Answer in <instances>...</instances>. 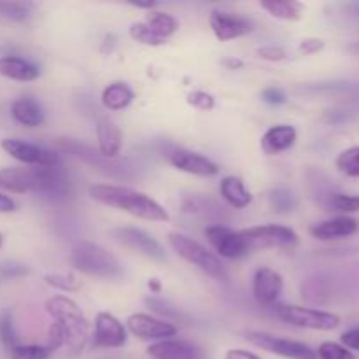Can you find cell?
<instances>
[{
    "instance_id": "cell-1",
    "label": "cell",
    "mask_w": 359,
    "mask_h": 359,
    "mask_svg": "<svg viewBox=\"0 0 359 359\" xmlns=\"http://www.w3.org/2000/svg\"><path fill=\"white\" fill-rule=\"evenodd\" d=\"M0 188L13 193H41L49 198H63L69 193V181L60 165L34 168H4Z\"/></svg>"
},
{
    "instance_id": "cell-2",
    "label": "cell",
    "mask_w": 359,
    "mask_h": 359,
    "mask_svg": "<svg viewBox=\"0 0 359 359\" xmlns=\"http://www.w3.org/2000/svg\"><path fill=\"white\" fill-rule=\"evenodd\" d=\"M90 196L95 202L111 209L123 210L126 214L154 223H167L170 219L167 210L149 195L126 186L95 184L90 188Z\"/></svg>"
},
{
    "instance_id": "cell-3",
    "label": "cell",
    "mask_w": 359,
    "mask_h": 359,
    "mask_svg": "<svg viewBox=\"0 0 359 359\" xmlns=\"http://www.w3.org/2000/svg\"><path fill=\"white\" fill-rule=\"evenodd\" d=\"M46 312L53 318L55 325L63 333V347L72 353H81L86 347L90 337V326L79 305L69 297H51L46 300Z\"/></svg>"
},
{
    "instance_id": "cell-4",
    "label": "cell",
    "mask_w": 359,
    "mask_h": 359,
    "mask_svg": "<svg viewBox=\"0 0 359 359\" xmlns=\"http://www.w3.org/2000/svg\"><path fill=\"white\" fill-rule=\"evenodd\" d=\"M74 269L88 277L104 280H116L123 277V265L119 259L102 245L83 241L72 249L70 255Z\"/></svg>"
},
{
    "instance_id": "cell-5",
    "label": "cell",
    "mask_w": 359,
    "mask_h": 359,
    "mask_svg": "<svg viewBox=\"0 0 359 359\" xmlns=\"http://www.w3.org/2000/svg\"><path fill=\"white\" fill-rule=\"evenodd\" d=\"M168 244L182 259L198 266L207 276L214 277V279H226V269L221 263V259L214 252H210L209 249L203 248L202 244L189 238L188 235L170 231L168 233Z\"/></svg>"
},
{
    "instance_id": "cell-6",
    "label": "cell",
    "mask_w": 359,
    "mask_h": 359,
    "mask_svg": "<svg viewBox=\"0 0 359 359\" xmlns=\"http://www.w3.org/2000/svg\"><path fill=\"white\" fill-rule=\"evenodd\" d=\"M248 251H263V249H284L293 251L300 244V237L294 230L280 224H263L241 230Z\"/></svg>"
},
{
    "instance_id": "cell-7",
    "label": "cell",
    "mask_w": 359,
    "mask_h": 359,
    "mask_svg": "<svg viewBox=\"0 0 359 359\" xmlns=\"http://www.w3.org/2000/svg\"><path fill=\"white\" fill-rule=\"evenodd\" d=\"M56 147L65 153L72 154V156L79 158L84 163L91 165V167L97 168L98 172L105 175H111L116 179H132L133 177V167H130V163L126 160H109V158L102 156L98 151H95L93 147L86 146V144H81L74 139H58L56 140Z\"/></svg>"
},
{
    "instance_id": "cell-8",
    "label": "cell",
    "mask_w": 359,
    "mask_h": 359,
    "mask_svg": "<svg viewBox=\"0 0 359 359\" xmlns=\"http://www.w3.org/2000/svg\"><path fill=\"white\" fill-rule=\"evenodd\" d=\"M277 316L287 325H293L297 328L316 330V332H332L340 325V318L337 314L318 311V309L300 307V305H279Z\"/></svg>"
},
{
    "instance_id": "cell-9",
    "label": "cell",
    "mask_w": 359,
    "mask_h": 359,
    "mask_svg": "<svg viewBox=\"0 0 359 359\" xmlns=\"http://www.w3.org/2000/svg\"><path fill=\"white\" fill-rule=\"evenodd\" d=\"M245 340L252 346L259 347L263 351L277 354V356L290 358V359H318V354L305 344L297 342V340L280 339V337L270 335L263 332H248Z\"/></svg>"
},
{
    "instance_id": "cell-10",
    "label": "cell",
    "mask_w": 359,
    "mask_h": 359,
    "mask_svg": "<svg viewBox=\"0 0 359 359\" xmlns=\"http://www.w3.org/2000/svg\"><path fill=\"white\" fill-rule=\"evenodd\" d=\"M111 235L112 238H114L116 242H119L121 245L139 252V255L146 256V258L154 259V262H163V259L167 258L163 245H161L153 235L146 233V231L140 230V228H116V230L111 231Z\"/></svg>"
},
{
    "instance_id": "cell-11",
    "label": "cell",
    "mask_w": 359,
    "mask_h": 359,
    "mask_svg": "<svg viewBox=\"0 0 359 359\" xmlns=\"http://www.w3.org/2000/svg\"><path fill=\"white\" fill-rule=\"evenodd\" d=\"M2 149L9 156L18 160L20 163L30 165V167H55L60 165V158L55 151L46 149L37 144L25 142L20 139H4Z\"/></svg>"
},
{
    "instance_id": "cell-12",
    "label": "cell",
    "mask_w": 359,
    "mask_h": 359,
    "mask_svg": "<svg viewBox=\"0 0 359 359\" xmlns=\"http://www.w3.org/2000/svg\"><path fill=\"white\" fill-rule=\"evenodd\" d=\"M205 237L221 258L238 259L249 252L241 231L231 230L226 224H210L205 228Z\"/></svg>"
},
{
    "instance_id": "cell-13",
    "label": "cell",
    "mask_w": 359,
    "mask_h": 359,
    "mask_svg": "<svg viewBox=\"0 0 359 359\" xmlns=\"http://www.w3.org/2000/svg\"><path fill=\"white\" fill-rule=\"evenodd\" d=\"M126 328L137 339L154 340V342L168 340L177 333V326L149 314H132L126 319Z\"/></svg>"
},
{
    "instance_id": "cell-14",
    "label": "cell",
    "mask_w": 359,
    "mask_h": 359,
    "mask_svg": "<svg viewBox=\"0 0 359 359\" xmlns=\"http://www.w3.org/2000/svg\"><path fill=\"white\" fill-rule=\"evenodd\" d=\"M93 342L97 347L118 349L126 342V328L118 318L109 312H100L95 318Z\"/></svg>"
},
{
    "instance_id": "cell-15",
    "label": "cell",
    "mask_w": 359,
    "mask_h": 359,
    "mask_svg": "<svg viewBox=\"0 0 359 359\" xmlns=\"http://www.w3.org/2000/svg\"><path fill=\"white\" fill-rule=\"evenodd\" d=\"M209 21H210V28H212L214 35H216L217 41L221 42L244 37V35L251 34L252 32L251 21L233 13L212 11V13H210Z\"/></svg>"
},
{
    "instance_id": "cell-16",
    "label": "cell",
    "mask_w": 359,
    "mask_h": 359,
    "mask_svg": "<svg viewBox=\"0 0 359 359\" xmlns=\"http://www.w3.org/2000/svg\"><path fill=\"white\" fill-rule=\"evenodd\" d=\"M284 280L283 276L269 266H262L255 272L252 277V294L256 302L262 305L276 304L277 298L283 294Z\"/></svg>"
},
{
    "instance_id": "cell-17",
    "label": "cell",
    "mask_w": 359,
    "mask_h": 359,
    "mask_svg": "<svg viewBox=\"0 0 359 359\" xmlns=\"http://www.w3.org/2000/svg\"><path fill=\"white\" fill-rule=\"evenodd\" d=\"M168 161L177 170L191 175H198V177H212V175L219 172V168H217V165L212 160L195 153V151L175 149L168 156Z\"/></svg>"
},
{
    "instance_id": "cell-18",
    "label": "cell",
    "mask_w": 359,
    "mask_h": 359,
    "mask_svg": "<svg viewBox=\"0 0 359 359\" xmlns=\"http://www.w3.org/2000/svg\"><path fill=\"white\" fill-rule=\"evenodd\" d=\"M182 212L189 216L200 217L203 221H210L212 224H223L221 221L226 219V210L216 200L205 195H189L184 196L181 202Z\"/></svg>"
},
{
    "instance_id": "cell-19",
    "label": "cell",
    "mask_w": 359,
    "mask_h": 359,
    "mask_svg": "<svg viewBox=\"0 0 359 359\" xmlns=\"http://www.w3.org/2000/svg\"><path fill=\"white\" fill-rule=\"evenodd\" d=\"M147 354L153 359H203V351L188 340H161L147 347Z\"/></svg>"
},
{
    "instance_id": "cell-20",
    "label": "cell",
    "mask_w": 359,
    "mask_h": 359,
    "mask_svg": "<svg viewBox=\"0 0 359 359\" xmlns=\"http://www.w3.org/2000/svg\"><path fill=\"white\" fill-rule=\"evenodd\" d=\"M358 231V221L349 216L332 217L321 221L311 228V235L318 241H337V238L351 237Z\"/></svg>"
},
{
    "instance_id": "cell-21",
    "label": "cell",
    "mask_w": 359,
    "mask_h": 359,
    "mask_svg": "<svg viewBox=\"0 0 359 359\" xmlns=\"http://www.w3.org/2000/svg\"><path fill=\"white\" fill-rule=\"evenodd\" d=\"M298 132L294 126L291 125H276L272 128L266 130L262 137V149L269 156H276V154L284 153L290 147L294 146L297 142Z\"/></svg>"
},
{
    "instance_id": "cell-22",
    "label": "cell",
    "mask_w": 359,
    "mask_h": 359,
    "mask_svg": "<svg viewBox=\"0 0 359 359\" xmlns=\"http://www.w3.org/2000/svg\"><path fill=\"white\" fill-rule=\"evenodd\" d=\"M97 140H98V153L109 160H116L121 153L123 146V132L116 123L109 119H100L97 125Z\"/></svg>"
},
{
    "instance_id": "cell-23",
    "label": "cell",
    "mask_w": 359,
    "mask_h": 359,
    "mask_svg": "<svg viewBox=\"0 0 359 359\" xmlns=\"http://www.w3.org/2000/svg\"><path fill=\"white\" fill-rule=\"evenodd\" d=\"M0 76L20 81V83H28V81L37 79L41 76V70L37 65L20 58V56H2L0 58Z\"/></svg>"
},
{
    "instance_id": "cell-24",
    "label": "cell",
    "mask_w": 359,
    "mask_h": 359,
    "mask_svg": "<svg viewBox=\"0 0 359 359\" xmlns=\"http://www.w3.org/2000/svg\"><path fill=\"white\" fill-rule=\"evenodd\" d=\"M11 114L16 119L20 125L27 126V128H37L44 123V111L39 105V102H35L34 98L23 97L18 98L13 105H11Z\"/></svg>"
},
{
    "instance_id": "cell-25",
    "label": "cell",
    "mask_w": 359,
    "mask_h": 359,
    "mask_svg": "<svg viewBox=\"0 0 359 359\" xmlns=\"http://www.w3.org/2000/svg\"><path fill=\"white\" fill-rule=\"evenodd\" d=\"M219 193L224 202L233 209H245L252 202V195L245 189L244 181L235 175H228L221 181Z\"/></svg>"
},
{
    "instance_id": "cell-26",
    "label": "cell",
    "mask_w": 359,
    "mask_h": 359,
    "mask_svg": "<svg viewBox=\"0 0 359 359\" xmlns=\"http://www.w3.org/2000/svg\"><path fill=\"white\" fill-rule=\"evenodd\" d=\"M135 95L126 83H112L102 91V104L109 111H123L133 102Z\"/></svg>"
},
{
    "instance_id": "cell-27",
    "label": "cell",
    "mask_w": 359,
    "mask_h": 359,
    "mask_svg": "<svg viewBox=\"0 0 359 359\" xmlns=\"http://www.w3.org/2000/svg\"><path fill=\"white\" fill-rule=\"evenodd\" d=\"M262 7L277 20L284 21H297L302 18L304 4L294 2V0H270V2H262Z\"/></svg>"
},
{
    "instance_id": "cell-28",
    "label": "cell",
    "mask_w": 359,
    "mask_h": 359,
    "mask_svg": "<svg viewBox=\"0 0 359 359\" xmlns=\"http://www.w3.org/2000/svg\"><path fill=\"white\" fill-rule=\"evenodd\" d=\"M144 23H146L158 37L163 39V41L179 30V21L175 20L172 14L160 13V11H151Z\"/></svg>"
},
{
    "instance_id": "cell-29",
    "label": "cell",
    "mask_w": 359,
    "mask_h": 359,
    "mask_svg": "<svg viewBox=\"0 0 359 359\" xmlns=\"http://www.w3.org/2000/svg\"><path fill=\"white\" fill-rule=\"evenodd\" d=\"M269 202H270V209H272L276 214L293 212L298 205V200L297 196H294V193L286 188L272 189L269 195Z\"/></svg>"
},
{
    "instance_id": "cell-30",
    "label": "cell",
    "mask_w": 359,
    "mask_h": 359,
    "mask_svg": "<svg viewBox=\"0 0 359 359\" xmlns=\"http://www.w3.org/2000/svg\"><path fill=\"white\" fill-rule=\"evenodd\" d=\"M32 11H34V4L30 2H9V0L0 2V18L4 20L20 23L32 16Z\"/></svg>"
},
{
    "instance_id": "cell-31",
    "label": "cell",
    "mask_w": 359,
    "mask_h": 359,
    "mask_svg": "<svg viewBox=\"0 0 359 359\" xmlns=\"http://www.w3.org/2000/svg\"><path fill=\"white\" fill-rule=\"evenodd\" d=\"M0 344L6 347L7 351H13L14 347L20 346L18 344V332L14 326L13 312L4 311L0 314Z\"/></svg>"
},
{
    "instance_id": "cell-32",
    "label": "cell",
    "mask_w": 359,
    "mask_h": 359,
    "mask_svg": "<svg viewBox=\"0 0 359 359\" xmlns=\"http://www.w3.org/2000/svg\"><path fill=\"white\" fill-rule=\"evenodd\" d=\"M326 207L342 214L359 212V196L346 195V193H333L326 198Z\"/></svg>"
},
{
    "instance_id": "cell-33",
    "label": "cell",
    "mask_w": 359,
    "mask_h": 359,
    "mask_svg": "<svg viewBox=\"0 0 359 359\" xmlns=\"http://www.w3.org/2000/svg\"><path fill=\"white\" fill-rule=\"evenodd\" d=\"M44 280L48 286L55 287V290L63 291V293H76L81 290V284L72 273H63V272H55V273H46Z\"/></svg>"
},
{
    "instance_id": "cell-34",
    "label": "cell",
    "mask_w": 359,
    "mask_h": 359,
    "mask_svg": "<svg viewBox=\"0 0 359 359\" xmlns=\"http://www.w3.org/2000/svg\"><path fill=\"white\" fill-rule=\"evenodd\" d=\"M337 168L347 177H359V146L342 151L337 158Z\"/></svg>"
},
{
    "instance_id": "cell-35",
    "label": "cell",
    "mask_w": 359,
    "mask_h": 359,
    "mask_svg": "<svg viewBox=\"0 0 359 359\" xmlns=\"http://www.w3.org/2000/svg\"><path fill=\"white\" fill-rule=\"evenodd\" d=\"M130 37H132L133 41L140 42V44L153 46V48L165 44L163 39L158 37V35L154 34L146 23H144V21H137V23L130 25Z\"/></svg>"
},
{
    "instance_id": "cell-36",
    "label": "cell",
    "mask_w": 359,
    "mask_h": 359,
    "mask_svg": "<svg viewBox=\"0 0 359 359\" xmlns=\"http://www.w3.org/2000/svg\"><path fill=\"white\" fill-rule=\"evenodd\" d=\"M144 304H146L147 307L154 312V314L161 316V318H165V319H181L182 318L181 311H179L175 305H172L168 300H165V298L147 297L146 300H144Z\"/></svg>"
},
{
    "instance_id": "cell-37",
    "label": "cell",
    "mask_w": 359,
    "mask_h": 359,
    "mask_svg": "<svg viewBox=\"0 0 359 359\" xmlns=\"http://www.w3.org/2000/svg\"><path fill=\"white\" fill-rule=\"evenodd\" d=\"M11 353V359H49L51 351L46 346H16Z\"/></svg>"
},
{
    "instance_id": "cell-38",
    "label": "cell",
    "mask_w": 359,
    "mask_h": 359,
    "mask_svg": "<svg viewBox=\"0 0 359 359\" xmlns=\"http://www.w3.org/2000/svg\"><path fill=\"white\" fill-rule=\"evenodd\" d=\"M318 356L321 359H358L347 347L335 342H325L319 346Z\"/></svg>"
},
{
    "instance_id": "cell-39",
    "label": "cell",
    "mask_w": 359,
    "mask_h": 359,
    "mask_svg": "<svg viewBox=\"0 0 359 359\" xmlns=\"http://www.w3.org/2000/svg\"><path fill=\"white\" fill-rule=\"evenodd\" d=\"M28 266L18 262H4L0 263V283L2 280H14L28 276Z\"/></svg>"
},
{
    "instance_id": "cell-40",
    "label": "cell",
    "mask_w": 359,
    "mask_h": 359,
    "mask_svg": "<svg viewBox=\"0 0 359 359\" xmlns=\"http://www.w3.org/2000/svg\"><path fill=\"white\" fill-rule=\"evenodd\" d=\"M188 104L200 109V111H210V109H214V105H216V100H214V97L210 93L198 90L188 95Z\"/></svg>"
},
{
    "instance_id": "cell-41",
    "label": "cell",
    "mask_w": 359,
    "mask_h": 359,
    "mask_svg": "<svg viewBox=\"0 0 359 359\" xmlns=\"http://www.w3.org/2000/svg\"><path fill=\"white\" fill-rule=\"evenodd\" d=\"M256 55H258V58L266 60V62H283L286 58V51L283 48H277V46H263V48H258Z\"/></svg>"
},
{
    "instance_id": "cell-42",
    "label": "cell",
    "mask_w": 359,
    "mask_h": 359,
    "mask_svg": "<svg viewBox=\"0 0 359 359\" xmlns=\"http://www.w3.org/2000/svg\"><path fill=\"white\" fill-rule=\"evenodd\" d=\"M262 98L270 105H283L287 102L286 93L280 88H266V90H263Z\"/></svg>"
},
{
    "instance_id": "cell-43",
    "label": "cell",
    "mask_w": 359,
    "mask_h": 359,
    "mask_svg": "<svg viewBox=\"0 0 359 359\" xmlns=\"http://www.w3.org/2000/svg\"><path fill=\"white\" fill-rule=\"evenodd\" d=\"M323 48H325V42H323L321 39H304V41L300 42L298 51H300L302 55H314V53L321 51Z\"/></svg>"
},
{
    "instance_id": "cell-44",
    "label": "cell",
    "mask_w": 359,
    "mask_h": 359,
    "mask_svg": "<svg viewBox=\"0 0 359 359\" xmlns=\"http://www.w3.org/2000/svg\"><path fill=\"white\" fill-rule=\"evenodd\" d=\"M342 344L347 349L359 351V328H353L342 335Z\"/></svg>"
},
{
    "instance_id": "cell-45",
    "label": "cell",
    "mask_w": 359,
    "mask_h": 359,
    "mask_svg": "<svg viewBox=\"0 0 359 359\" xmlns=\"http://www.w3.org/2000/svg\"><path fill=\"white\" fill-rule=\"evenodd\" d=\"M16 210V202L11 196L0 193V214H9Z\"/></svg>"
},
{
    "instance_id": "cell-46",
    "label": "cell",
    "mask_w": 359,
    "mask_h": 359,
    "mask_svg": "<svg viewBox=\"0 0 359 359\" xmlns=\"http://www.w3.org/2000/svg\"><path fill=\"white\" fill-rule=\"evenodd\" d=\"M226 359H262L255 353H249L245 349H230L226 353Z\"/></svg>"
},
{
    "instance_id": "cell-47",
    "label": "cell",
    "mask_w": 359,
    "mask_h": 359,
    "mask_svg": "<svg viewBox=\"0 0 359 359\" xmlns=\"http://www.w3.org/2000/svg\"><path fill=\"white\" fill-rule=\"evenodd\" d=\"M223 65L228 67V69H231V70H237V69H242V67H244V62L238 58H228V60H223Z\"/></svg>"
},
{
    "instance_id": "cell-48",
    "label": "cell",
    "mask_w": 359,
    "mask_h": 359,
    "mask_svg": "<svg viewBox=\"0 0 359 359\" xmlns=\"http://www.w3.org/2000/svg\"><path fill=\"white\" fill-rule=\"evenodd\" d=\"M133 7H139V9H153L158 6V2L154 0H147V2H130Z\"/></svg>"
},
{
    "instance_id": "cell-49",
    "label": "cell",
    "mask_w": 359,
    "mask_h": 359,
    "mask_svg": "<svg viewBox=\"0 0 359 359\" xmlns=\"http://www.w3.org/2000/svg\"><path fill=\"white\" fill-rule=\"evenodd\" d=\"M147 287H149L151 293H154V294H158L161 291V284L158 279H151L149 283H147Z\"/></svg>"
},
{
    "instance_id": "cell-50",
    "label": "cell",
    "mask_w": 359,
    "mask_h": 359,
    "mask_svg": "<svg viewBox=\"0 0 359 359\" xmlns=\"http://www.w3.org/2000/svg\"><path fill=\"white\" fill-rule=\"evenodd\" d=\"M351 49H353V51H354V53H359V42H358V44H354V46H353V48H351Z\"/></svg>"
},
{
    "instance_id": "cell-51",
    "label": "cell",
    "mask_w": 359,
    "mask_h": 359,
    "mask_svg": "<svg viewBox=\"0 0 359 359\" xmlns=\"http://www.w3.org/2000/svg\"><path fill=\"white\" fill-rule=\"evenodd\" d=\"M2 245H4V235L0 233V249H2Z\"/></svg>"
}]
</instances>
